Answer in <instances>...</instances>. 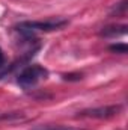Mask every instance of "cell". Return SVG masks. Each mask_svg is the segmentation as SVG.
Instances as JSON below:
<instances>
[{
  "label": "cell",
  "instance_id": "6da1fadb",
  "mask_svg": "<svg viewBox=\"0 0 128 130\" xmlns=\"http://www.w3.org/2000/svg\"><path fill=\"white\" fill-rule=\"evenodd\" d=\"M68 24L66 20H45V21H24L20 23L17 26V30L23 33L26 38H32L35 32H51V30H57L60 27H63Z\"/></svg>",
  "mask_w": 128,
  "mask_h": 130
},
{
  "label": "cell",
  "instance_id": "7a4b0ae2",
  "mask_svg": "<svg viewBox=\"0 0 128 130\" xmlns=\"http://www.w3.org/2000/svg\"><path fill=\"white\" fill-rule=\"evenodd\" d=\"M48 77V70L41 67V65H29L26 68H23L17 77V83L23 88V89H29L36 86L41 80H45Z\"/></svg>",
  "mask_w": 128,
  "mask_h": 130
},
{
  "label": "cell",
  "instance_id": "3957f363",
  "mask_svg": "<svg viewBox=\"0 0 128 130\" xmlns=\"http://www.w3.org/2000/svg\"><path fill=\"white\" fill-rule=\"evenodd\" d=\"M122 110L121 104H112V106H99V107H91L78 112V117H86V118H112L118 115Z\"/></svg>",
  "mask_w": 128,
  "mask_h": 130
},
{
  "label": "cell",
  "instance_id": "277c9868",
  "mask_svg": "<svg viewBox=\"0 0 128 130\" xmlns=\"http://www.w3.org/2000/svg\"><path fill=\"white\" fill-rule=\"evenodd\" d=\"M127 26L122 24V26H109V27H104L101 30L102 36H107V38H115V36H119V35H125L127 33Z\"/></svg>",
  "mask_w": 128,
  "mask_h": 130
},
{
  "label": "cell",
  "instance_id": "5b68a950",
  "mask_svg": "<svg viewBox=\"0 0 128 130\" xmlns=\"http://www.w3.org/2000/svg\"><path fill=\"white\" fill-rule=\"evenodd\" d=\"M112 52H115V53H119V55H125L128 52V47L125 42H116V44H112L110 47H109Z\"/></svg>",
  "mask_w": 128,
  "mask_h": 130
},
{
  "label": "cell",
  "instance_id": "8992f818",
  "mask_svg": "<svg viewBox=\"0 0 128 130\" xmlns=\"http://www.w3.org/2000/svg\"><path fill=\"white\" fill-rule=\"evenodd\" d=\"M33 130H78V129H71V127H65V126H41V127H36Z\"/></svg>",
  "mask_w": 128,
  "mask_h": 130
},
{
  "label": "cell",
  "instance_id": "52a82bcc",
  "mask_svg": "<svg viewBox=\"0 0 128 130\" xmlns=\"http://www.w3.org/2000/svg\"><path fill=\"white\" fill-rule=\"evenodd\" d=\"M23 115L21 113H0V121L2 120H17V118H21Z\"/></svg>",
  "mask_w": 128,
  "mask_h": 130
},
{
  "label": "cell",
  "instance_id": "ba28073f",
  "mask_svg": "<svg viewBox=\"0 0 128 130\" xmlns=\"http://www.w3.org/2000/svg\"><path fill=\"white\" fill-rule=\"evenodd\" d=\"M63 79L65 80H80L81 79V74H65Z\"/></svg>",
  "mask_w": 128,
  "mask_h": 130
},
{
  "label": "cell",
  "instance_id": "9c48e42d",
  "mask_svg": "<svg viewBox=\"0 0 128 130\" xmlns=\"http://www.w3.org/2000/svg\"><path fill=\"white\" fill-rule=\"evenodd\" d=\"M5 64H6V59H5V55H3V50L0 48V70L5 68Z\"/></svg>",
  "mask_w": 128,
  "mask_h": 130
}]
</instances>
